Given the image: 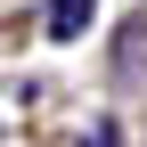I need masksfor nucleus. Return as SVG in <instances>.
I'll use <instances>...</instances> for the list:
<instances>
[{
	"instance_id": "f257e3e1",
	"label": "nucleus",
	"mask_w": 147,
	"mask_h": 147,
	"mask_svg": "<svg viewBox=\"0 0 147 147\" xmlns=\"http://www.w3.org/2000/svg\"><path fill=\"white\" fill-rule=\"evenodd\" d=\"M90 16H98V0H49V16H41V25H49V41H82V33H90Z\"/></svg>"
},
{
	"instance_id": "f03ea898",
	"label": "nucleus",
	"mask_w": 147,
	"mask_h": 147,
	"mask_svg": "<svg viewBox=\"0 0 147 147\" xmlns=\"http://www.w3.org/2000/svg\"><path fill=\"white\" fill-rule=\"evenodd\" d=\"M82 147H123V139H115V123H90V131H82Z\"/></svg>"
}]
</instances>
